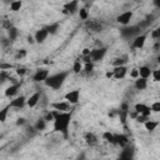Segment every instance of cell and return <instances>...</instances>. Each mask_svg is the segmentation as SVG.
<instances>
[{"label":"cell","instance_id":"603a6c76","mask_svg":"<svg viewBox=\"0 0 160 160\" xmlns=\"http://www.w3.org/2000/svg\"><path fill=\"white\" fill-rule=\"evenodd\" d=\"M59 28H60V22H59V21H55V22H51L50 25H48V26H46V30H48V32H49L50 35H54V34L58 32Z\"/></svg>","mask_w":160,"mask_h":160},{"label":"cell","instance_id":"7dc6e473","mask_svg":"<svg viewBox=\"0 0 160 160\" xmlns=\"http://www.w3.org/2000/svg\"><path fill=\"white\" fill-rule=\"evenodd\" d=\"M106 78H112V71H108L106 72Z\"/></svg>","mask_w":160,"mask_h":160},{"label":"cell","instance_id":"d590c367","mask_svg":"<svg viewBox=\"0 0 160 160\" xmlns=\"http://www.w3.org/2000/svg\"><path fill=\"white\" fill-rule=\"evenodd\" d=\"M14 68V65L12 64H9V62H1L0 64V70H10V69H12Z\"/></svg>","mask_w":160,"mask_h":160},{"label":"cell","instance_id":"c3c4849f","mask_svg":"<svg viewBox=\"0 0 160 160\" xmlns=\"http://www.w3.org/2000/svg\"><path fill=\"white\" fill-rule=\"evenodd\" d=\"M154 4H155L156 6H160V0H154Z\"/></svg>","mask_w":160,"mask_h":160},{"label":"cell","instance_id":"30bf717a","mask_svg":"<svg viewBox=\"0 0 160 160\" xmlns=\"http://www.w3.org/2000/svg\"><path fill=\"white\" fill-rule=\"evenodd\" d=\"M40 99H41V92L40 91H35L34 94H31L28 99H26V105L29 108H35L39 102H40Z\"/></svg>","mask_w":160,"mask_h":160},{"label":"cell","instance_id":"7bdbcfd3","mask_svg":"<svg viewBox=\"0 0 160 160\" xmlns=\"http://www.w3.org/2000/svg\"><path fill=\"white\" fill-rule=\"evenodd\" d=\"M130 76H131V78H134V79L139 78V71H138V69H132V70H131V72H130Z\"/></svg>","mask_w":160,"mask_h":160},{"label":"cell","instance_id":"cb8c5ba5","mask_svg":"<svg viewBox=\"0 0 160 160\" xmlns=\"http://www.w3.org/2000/svg\"><path fill=\"white\" fill-rule=\"evenodd\" d=\"M18 35H19V31H18V29L15 26H11V28L8 29V36H9L10 41H14L18 38Z\"/></svg>","mask_w":160,"mask_h":160},{"label":"cell","instance_id":"d4e9b609","mask_svg":"<svg viewBox=\"0 0 160 160\" xmlns=\"http://www.w3.org/2000/svg\"><path fill=\"white\" fill-rule=\"evenodd\" d=\"M21 6H22V1L21 0H14V1L10 2V10L14 11V12L19 11L21 9Z\"/></svg>","mask_w":160,"mask_h":160},{"label":"cell","instance_id":"5bb4252c","mask_svg":"<svg viewBox=\"0 0 160 160\" xmlns=\"http://www.w3.org/2000/svg\"><path fill=\"white\" fill-rule=\"evenodd\" d=\"M10 108H15V109H21L26 105V98L24 95H20V96H16L15 99H12L10 101Z\"/></svg>","mask_w":160,"mask_h":160},{"label":"cell","instance_id":"44dd1931","mask_svg":"<svg viewBox=\"0 0 160 160\" xmlns=\"http://www.w3.org/2000/svg\"><path fill=\"white\" fill-rule=\"evenodd\" d=\"M84 140L86 141V144L89 145H96L98 144V136L94 132H86L84 135Z\"/></svg>","mask_w":160,"mask_h":160},{"label":"cell","instance_id":"9a60e30c","mask_svg":"<svg viewBox=\"0 0 160 160\" xmlns=\"http://www.w3.org/2000/svg\"><path fill=\"white\" fill-rule=\"evenodd\" d=\"M114 144L115 145H119L120 148H124V146H128L129 144V138L124 134H119V135H114Z\"/></svg>","mask_w":160,"mask_h":160},{"label":"cell","instance_id":"836d02e7","mask_svg":"<svg viewBox=\"0 0 160 160\" xmlns=\"http://www.w3.org/2000/svg\"><path fill=\"white\" fill-rule=\"evenodd\" d=\"M151 76H152V80L154 81H160V70L156 69V70H151Z\"/></svg>","mask_w":160,"mask_h":160},{"label":"cell","instance_id":"1f68e13d","mask_svg":"<svg viewBox=\"0 0 160 160\" xmlns=\"http://www.w3.org/2000/svg\"><path fill=\"white\" fill-rule=\"evenodd\" d=\"M82 70L86 71V72H91L94 70V62L92 61H89V62H85V65L82 66Z\"/></svg>","mask_w":160,"mask_h":160},{"label":"cell","instance_id":"d6986e66","mask_svg":"<svg viewBox=\"0 0 160 160\" xmlns=\"http://www.w3.org/2000/svg\"><path fill=\"white\" fill-rule=\"evenodd\" d=\"M135 88L138 89V90H145L146 88H148V79H145V78H136V80H135Z\"/></svg>","mask_w":160,"mask_h":160},{"label":"cell","instance_id":"ab89813d","mask_svg":"<svg viewBox=\"0 0 160 160\" xmlns=\"http://www.w3.org/2000/svg\"><path fill=\"white\" fill-rule=\"evenodd\" d=\"M135 119H136V121H138V122H144V121H146V120L149 119V116H145V115H140V114H138V116H136Z\"/></svg>","mask_w":160,"mask_h":160},{"label":"cell","instance_id":"f35d334b","mask_svg":"<svg viewBox=\"0 0 160 160\" xmlns=\"http://www.w3.org/2000/svg\"><path fill=\"white\" fill-rule=\"evenodd\" d=\"M150 35H151V38H152L154 40H158V39L160 38V30H159V29H155V30L151 31Z\"/></svg>","mask_w":160,"mask_h":160},{"label":"cell","instance_id":"e0dca14e","mask_svg":"<svg viewBox=\"0 0 160 160\" xmlns=\"http://www.w3.org/2000/svg\"><path fill=\"white\" fill-rule=\"evenodd\" d=\"M139 34V28L138 26H130V28H124L121 30V35L125 38H130V36H136Z\"/></svg>","mask_w":160,"mask_h":160},{"label":"cell","instance_id":"7c38bea8","mask_svg":"<svg viewBox=\"0 0 160 160\" xmlns=\"http://www.w3.org/2000/svg\"><path fill=\"white\" fill-rule=\"evenodd\" d=\"M134 110H135L138 114H140V115H145V116H150V114H151V109H150V106H148L146 104H142V102H138V104H135Z\"/></svg>","mask_w":160,"mask_h":160},{"label":"cell","instance_id":"4316f807","mask_svg":"<svg viewBox=\"0 0 160 160\" xmlns=\"http://www.w3.org/2000/svg\"><path fill=\"white\" fill-rule=\"evenodd\" d=\"M9 109H10V105H6L2 109H0V122H5L6 121V118H8V114H9Z\"/></svg>","mask_w":160,"mask_h":160},{"label":"cell","instance_id":"b9f144b4","mask_svg":"<svg viewBox=\"0 0 160 160\" xmlns=\"http://www.w3.org/2000/svg\"><path fill=\"white\" fill-rule=\"evenodd\" d=\"M26 124V120L24 119V118H19L18 120H16V125L18 126H22V125H25Z\"/></svg>","mask_w":160,"mask_h":160},{"label":"cell","instance_id":"5b68a950","mask_svg":"<svg viewBox=\"0 0 160 160\" xmlns=\"http://www.w3.org/2000/svg\"><path fill=\"white\" fill-rule=\"evenodd\" d=\"M132 15H134V12H132L131 10L124 11V12H121L120 15H118L116 21H118L119 24H121V25L126 26V25H129V24H130V20L132 19Z\"/></svg>","mask_w":160,"mask_h":160},{"label":"cell","instance_id":"60d3db41","mask_svg":"<svg viewBox=\"0 0 160 160\" xmlns=\"http://www.w3.org/2000/svg\"><path fill=\"white\" fill-rule=\"evenodd\" d=\"M16 74H18V75H20V76H24V75L26 74V69H25V68H18Z\"/></svg>","mask_w":160,"mask_h":160},{"label":"cell","instance_id":"7402d4cb","mask_svg":"<svg viewBox=\"0 0 160 160\" xmlns=\"http://www.w3.org/2000/svg\"><path fill=\"white\" fill-rule=\"evenodd\" d=\"M142 124H144V126H145V129H146L148 131H154V130L158 128L159 121H155V120H150V119H148V120H146V121H144Z\"/></svg>","mask_w":160,"mask_h":160},{"label":"cell","instance_id":"bcb514c9","mask_svg":"<svg viewBox=\"0 0 160 160\" xmlns=\"http://www.w3.org/2000/svg\"><path fill=\"white\" fill-rule=\"evenodd\" d=\"M28 41H29L30 44H34V42H35V40H34V38H32V36H29V38H28Z\"/></svg>","mask_w":160,"mask_h":160},{"label":"cell","instance_id":"484cf974","mask_svg":"<svg viewBox=\"0 0 160 160\" xmlns=\"http://www.w3.org/2000/svg\"><path fill=\"white\" fill-rule=\"evenodd\" d=\"M46 124H48V122L45 121V119H44V118H41V119H39V120L35 122L34 129H35V130H39V131H42V130H45Z\"/></svg>","mask_w":160,"mask_h":160},{"label":"cell","instance_id":"7a4b0ae2","mask_svg":"<svg viewBox=\"0 0 160 160\" xmlns=\"http://www.w3.org/2000/svg\"><path fill=\"white\" fill-rule=\"evenodd\" d=\"M68 76H69V71H60V72H56L52 75L49 74V76L44 80V84L52 90H59L64 85Z\"/></svg>","mask_w":160,"mask_h":160},{"label":"cell","instance_id":"4fadbf2b","mask_svg":"<svg viewBox=\"0 0 160 160\" xmlns=\"http://www.w3.org/2000/svg\"><path fill=\"white\" fill-rule=\"evenodd\" d=\"M48 35H49V32H48V30H46V26H45V28H41V29H39V30L35 32L34 40H35V42L41 44V42H44V41L46 40Z\"/></svg>","mask_w":160,"mask_h":160},{"label":"cell","instance_id":"52a82bcc","mask_svg":"<svg viewBox=\"0 0 160 160\" xmlns=\"http://www.w3.org/2000/svg\"><path fill=\"white\" fill-rule=\"evenodd\" d=\"M49 76V70L48 69H38L34 75H32V81L34 82H44V80Z\"/></svg>","mask_w":160,"mask_h":160},{"label":"cell","instance_id":"f6af8a7d","mask_svg":"<svg viewBox=\"0 0 160 160\" xmlns=\"http://www.w3.org/2000/svg\"><path fill=\"white\" fill-rule=\"evenodd\" d=\"M90 49H88V48H85L84 50H82V56H88V55H90Z\"/></svg>","mask_w":160,"mask_h":160},{"label":"cell","instance_id":"8fae6325","mask_svg":"<svg viewBox=\"0 0 160 160\" xmlns=\"http://www.w3.org/2000/svg\"><path fill=\"white\" fill-rule=\"evenodd\" d=\"M20 86H21V82H14V84H11L10 86H8V88L5 89L4 95H5L6 98H14V96L18 94Z\"/></svg>","mask_w":160,"mask_h":160},{"label":"cell","instance_id":"3957f363","mask_svg":"<svg viewBox=\"0 0 160 160\" xmlns=\"http://www.w3.org/2000/svg\"><path fill=\"white\" fill-rule=\"evenodd\" d=\"M108 52V49L104 48V46H100V48H96V49H92L90 51V59L92 62H98V61H101L105 55Z\"/></svg>","mask_w":160,"mask_h":160},{"label":"cell","instance_id":"8992f818","mask_svg":"<svg viewBox=\"0 0 160 160\" xmlns=\"http://www.w3.org/2000/svg\"><path fill=\"white\" fill-rule=\"evenodd\" d=\"M79 10V0H71L69 2H66L64 5V9H62V12L64 14H75L76 11Z\"/></svg>","mask_w":160,"mask_h":160},{"label":"cell","instance_id":"8d00e7d4","mask_svg":"<svg viewBox=\"0 0 160 160\" xmlns=\"http://www.w3.org/2000/svg\"><path fill=\"white\" fill-rule=\"evenodd\" d=\"M44 119H45V121H46V122L52 121V120H54V114H52V111H48V112L45 114Z\"/></svg>","mask_w":160,"mask_h":160},{"label":"cell","instance_id":"4dcf8cb0","mask_svg":"<svg viewBox=\"0 0 160 160\" xmlns=\"http://www.w3.org/2000/svg\"><path fill=\"white\" fill-rule=\"evenodd\" d=\"M114 135H115V134H112V132H110V131H105V132L102 134V138H104V140H106L108 142L114 144Z\"/></svg>","mask_w":160,"mask_h":160},{"label":"cell","instance_id":"277c9868","mask_svg":"<svg viewBox=\"0 0 160 160\" xmlns=\"http://www.w3.org/2000/svg\"><path fill=\"white\" fill-rule=\"evenodd\" d=\"M64 99L70 104V105H75L79 102L80 100V90L75 89V90H70L69 92H66L64 95Z\"/></svg>","mask_w":160,"mask_h":160},{"label":"cell","instance_id":"f1b7e54d","mask_svg":"<svg viewBox=\"0 0 160 160\" xmlns=\"http://www.w3.org/2000/svg\"><path fill=\"white\" fill-rule=\"evenodd\" d=\"M78 12H79V16H80L81 20L85 21V20L89 19V11H88L86 8H80V10H78Z\"/></svg>","mask_w":160,"mask_h":160},{"label":"cell","instance_id":"74e56055","mask_svg":"<svg viewBox=\"0 0 160 160\" xmlns=\"http://www.w3.org/2000/svg\"><path fill=\"white\" fill-rule=\"evenodd\" d=\"M6 79H9V75H8L6 70H1L0 71V82H4Z\"/></svg>","mask_w":160,"mask_h":160},{"label":"cell","instance_id":"2e32d148","mask_svg":"<svg viewBox=\"0 0 160 160\" xmlns=\"http://www.w3.org/2000/svg\"><path fill=\"white\" fill-rule=\"evenodd\" d=\"M51 108L55 110H59V111H69L70 104L66 100L65 101H55V102H51Z\"/></svg>","mask_w":160,"mask_h":160},{"label":"cell","instance_id":"d6a6232c","mask_svg":"<svg viewBox=\"0 0 160 160\" xmlns=\"http://www.w3.org/2000/svg\"><path fill=\"white\" fill-rule=\"evenodd\" d=\"M125 62H126L125 58H118V59H115V60L112 61V66H120V65H125Z\"/></svg>","mask_w":160,"mask_h":160},{"label":"cell","instance_id":"ba28073f","mask_svg":"<svg viewBox=\"0 0 160 160\" xmlns=\"http://www.w3.org/2000/svg\"><path fill=\"white\" fill-rule=\"evenodd\" d=\"M148 39V34H138L136 36H134L132 40V48L134 49H142L145 42Z\"/></svg>","mask_w":160,"mask_h":160},{"label":"cell","instance_id":"9c48e42d","mask_svg":"<svg viewBox=\"0 0 160 160\" xmlns=\"http://www.w3.org/2000/svg\"><path fill=\"white\" fill-rule=\"evenodd\" d=\"M128 74V68L125 65H120V66H114L112 69V78L116 80L124 79L125 75Z\"/></svg>","mask_w":160,"mask_h":160},{"label":"cell","instance_id":"681fc988","mask_svg":"<svg viewBox=\"0 0 160 160\" xmlns=\"http://www.w3.org/2000/svg\"><path fill=\"white\" fill-rule=\"evenodd\" d=\"M134 1H138V0H134Z\"/></svg>","mask_w":160,"mask_h":160},{"label":"cell","instance_id":"83f0119b","mask_svg":"<svg viewBox=\"0 0 160 160\" xmlns=\"http://www.w3.org/2000/svg\"><path fill=\"white\" fill-rule=\"evenodd\" d=\"M125 149L121 151V154H120V158H122V159H131L132 158V149L131 148H126V146H124Z\"/></svg>","mask_w":160,"mask_h":160},{"label":"cell","instance_id":"ffe728a7","mask_svg":"<svg viewBox=\"0 0 160 160\" xmlns=\"http://www.w3.org/2000/svg\"><path fill=\"white\" fill-rule=\"evenodd\" d=\"M86 21V26H88V29H90V30H94V31H100L101 29H102V25L99 22V21H95V20H85Z\"/></svg>","mask_w":160,"mask_h":160},{"label":"cell","instance_id":"ac0fdd59","mask_svg":"<svg viewBox=\"0 0 160 160\" xmlns=\"http://www.w3.org/2000/svg\"><path fill=\"white\" fill-rule=\"evenodd\" d=\"M138 71H139V76H140V78L149 79V78L151 76V69H150V66H148V65L140 66V68L138 69Z\"/></svg>","mask_w":160,"mask_h":160},{"label":"cell","instance_id":"f546056e","mask_svg":"<svg viewBox=\"0 0 160 160\" xmlns=\"http://www.w3.org/2000/svg\"><path fill=\"white\" fill-rule=\"evenodd\" d=\"M81 70H82V62L80 60H75L74 64H72V71L75 74H79Z\"/></svg>","mask_w":160,"mask_h":160},{"label":"cell","instance_id":"e575fe53","mask_svg":"<svg viewBox=\"0 0 160 160\" xmlns=\"http://www.w3.org/2000/svg\"><path fill=\"white\" fill-rule=\"evenodd\" d=\"M150 109H151V112H159L160 111V101L152 102L151 106H150Z\"/></svg>","mask_w":160,"mask_h":160},{"label":"cell","instance_id":"ee69618b","mask_svg":"<svg viewBox=\"0 0 160 160\" xmlns=\"http://www.w3.org/2000/svg\"><path fill=\"white\" fill-rule=\"evenodd\" d=\"M26 55V50L25 49H21V50H19V52H18V55H16V58H24Z\"/></svg>","mask_w":160,"mask_h":160},{"label":"cell","instance_id":"6da1fadb","mask_svg":"<svg viewBox=\"0 0 160 160\" xmlns=\"http://www.w3.org/2000/svg\"><path fill=\"white\" fill-rule=\"evenodd\" d=\"M51 111L54 114V120H52L54 131L62 134V136L65 139H68L69 126H70L71 118H72L71 111H59V110H55V109H52Z\"/></svg>","mask_w":160,"mask_h":160}]
</instances>
